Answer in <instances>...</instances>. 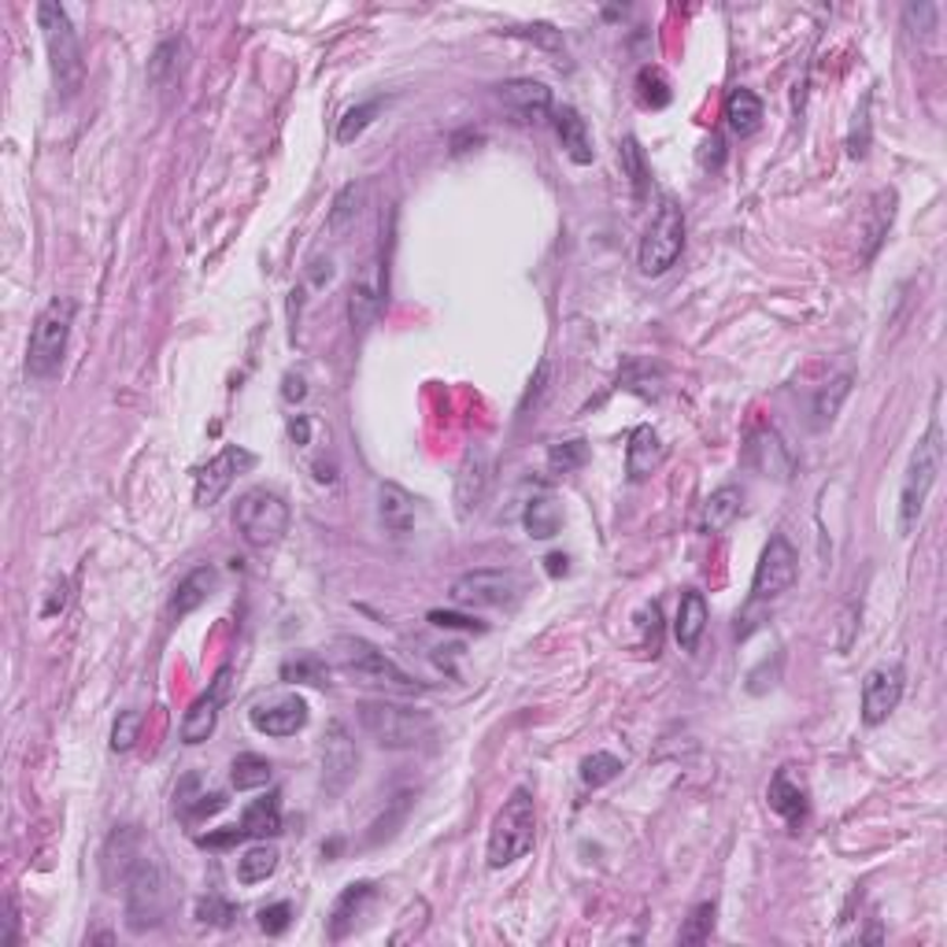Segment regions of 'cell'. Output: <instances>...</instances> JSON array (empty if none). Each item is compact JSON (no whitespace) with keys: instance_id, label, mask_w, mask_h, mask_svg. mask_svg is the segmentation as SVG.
Masks as SVG:
<instances>
[{"instance_id":"f546056e","label":"cell","mask_w":947,"mask_h":947,"mask_svg":"<svg viewBox=\"0 0 947 947\" xmlns=\"http://www.w3.org/2000/svg\"><path fill=\"white\" fill-rule=\"evenodd\" d=\"M726 123H729V130L740 134V138H751V134L759 130V123H763V101L740 85V90L729 93V101H726Z\"/></svg>"},{"instance_id":"6da1fadb","label":"cell","mask_w":947,"mask_h":947,"mask_svg":"<svg viewBox=\"0 0 947 947\" xmlns=\"http://www.w3.org/2000/svg\"><path fill=\"white\" fill-rule=\"evenodd\" d=\"M104 885L123 892L126 925L134 933H149L163 925L171 911V874L163 852L138 825H119L104 844Z\"/></svg>"},{"instance_id":"5bb4252c","label":"cell","mask_w":947,"mask_h":947,"mask_svg":"<svg viewBox=\"0 0 947 947\" xmlns=\"http://www.w3.org/2000/svg\"><path fill=\"white\" fill-rule=\"evenodd\" d=\"M903 700V667L881 662L863 681V726H881Z\"/></svg>"},{"instance_id":"f5cc1de1","label":"cell","mask_w":947,"mask_h":947,"mask_svg":"<svg viewBox=\"0 0 947 947\" xmlns=\"http://www.w3.org/2000/svg\"><path fill=\"white\" fill-rule=\"evenodd\" d=\"M700 163L703 168H711V163H721V138H711V141H703V152H700Z\"/></svg>"},{"instance_id":"52a82bcc","label":"cell","mask_w":947,"mask_h":947,"mask_svg":"<svg viewBox=\"0 0 947 947\" xmlns=\"http://www.w3.org/2000/svg\"><path fill=\"white\" fill-rule=\"evenodd\" d=\"M533 841H536L533 793H530V788H515V793L504 799V807L496 810V818H493L485 858H489L493 870H504V866L519 863V858L533 847Z\"/></svg>"},{"instance_id":"44dd1931","label":"cell","mask_w":947,"mask_h":947,"mask_svg":"<svg viewBox=\"0 0 947 947\" xmlns=\"http://www.w3.org/2000/svg\"><path fill=\"white\" fill-rule=\"evenodd\" d=\"M215 585H219V574H215V566H193L185 578L174 585V597H171V619H185V614H193L197 608H204L208 603V597L215 592Z\"/></svg>"},{"instance_id":"c3c4849f","label":"cell","mask_w":947,"mask_h":947,"mask_svg":"<svg viewBox=\"0 0 947 947\" xmlns=\"http://www.w3.org/2000/svg\"><path fill=\"white\" fill-rule=\"evenodd\" d=\"M936 4H906V19H911V23L917 26L922 23V34H933L936 31Z\"/></svg>"},{"instance_id":"83f0119b","label":"cell","mask_w":947,"mask_h":947,"mask_svg":"<svg viewBox=\"0 0 947 947\" xmlns=\"http://www.w3.org/2000/svg\"><path fill=\"white\" fill-rule=\"evenodd\" d=\"M378 311H382V281H378V275H367L359 278L356 286L348 289V322L351 330H363L370 326V322L378 319Z\"/></svg>"},{"instance_id":"277c9868","label":"cell","mask_w":947,"mask_h":947,"mask_svg":"<svg viewBox=\"0 0 947 947\" xmlns=\"http://www.w3.org/2000/svg\"><path fill=\"white\" fill-rule=\"evenodd\" d=\"M334 662L340 673H348L356 685L382 689V692H400V696H412L423 692V685L407 670H400L382 648H374L363 637H337L334 640Z\"/></svg>"},{"instance_id":"e0dca14e","label":"cell","mask_w":947,"mask_h":947,"mask_svg":"<svg viewBox=\"0 0 947 947\" xmlns=\"http://www.w3.org/2000/svg\"><path fill=\"white\" fill-rule=\"evenodd\" d=\"M748 463L755 466L759 474L777 477V482H788L793 477V452L785 448V441L774 434V429H755L748 437Z\"/></svg>"},{"instance_id":"7c38bea8","label":"cell","mask_w":947,"mask_h":947,"mask_svg":"<svg viewBox=\"0 0 947 947\" xmlns=\"http://www.w3.org/2000/svg\"><path fill=\"white\" fill-rule=\"evenodd\" d=\"M256 466V455L249 448H238V444H227L219 455L208 459V463L197 471V485H193V500L197 507H211L222 500V493L238 482V474H245Z\"/></svg>"},{"instance_id":"f35d334b","label":"cell","mask_w":947,"mask_h":947,"mask_svg":"<svg viewBox=\"0 0 947 947\" xmlns=\"http://www.w3.org/2000/svg\"><path fill=\"white\" fill-rule=\"evenodd\" d=\"M589 463V444L585 441H559L548 448V471L552 474H574Z\"/></svg>"},{"instance_id":"11a10c76","label":"cell","mask_w":947,"mask_h":947,"mask_svg":"<svg viewBox=\"0 0 947 947\" xmlns=\"http://www.w3.org/2000/svg\"><path fill=\"white\" fill-rule=\"evenodd\" d=\"M308 429H311V426H308V418H297V423L289 426L292 441H297V444H308Z\"/></svg>"},{"instance_id":"ac0fdd59","label":"cell","mask_w":947,"mask_h":947,"mask_svg":"<svg viewBox=\"0 0 947 947\" xmlns=\"http://www.w3.org/2000/svg\"><path fill=\"white\" fill-rule=\"evenodd\" d=\"M222 689H227V670L219 673V681L211 685V692H204L189 703L182 718V740L185 744H204L215 734V721H219V707H222Z\"/></svg>"},{"instance_id":"5b68a950","label":"cell","mask_w":947,"mask_h":947,"mask_svg":"<svg viewBox=\"0 0 947 947\" xmlns=\"http://www.w3.org/2000/svg\"><path fill=\"white\" fill-rule=\"evenodd\" d=\"M940 466H944V429H940V418L933 415L925 437L911 452V463H906V474L900 485V533L903 536H911L914 526L922 522L925 500H929Z\"/></svg>"},{"instance_id":"484cf974","label":"cell","mask_w":947,"mask_h":947,"mask_svg":"<svg viewBox=\"0 0 947 947\" xmlns=\"http://www.w3.org/2000/svg\"><path fill=\"white\" fill-rule=\"evenodd\" d=\"M500 96L507 107H515L526 119H541V115L552 112V90L544 82H533V78H511V82L500 85Z\"/></svg>"},{"instance_id":"ba28073f","label":"cell","mask_w":947,"mask_h":947,"mask_svg":"<svg viewBox=\"0 0 947 947\" xmlns=\"http://www.w3.org/2000/svg\"><path fill=\"white\" fill-rule=\"evenodd\" d=\"M681 249H685V211L678 208L673 197H662L656 215H651V227L644 230L637 267L644 278H659L678 263Z\"/></svg>"},{"instance_id":"7a4b0ae2","label":"cell","mask_w":947,"mask_h":947,"mask_svg":"<svg viewBox=\"0 0 947 947\" xmlns=\"http://www.w3.org/2000/svg\"><path fill=\"white\" fill-rule=\"evenodd\" d=\"M356 718H359V729H363L378 748H389V751L418 748L434 734V718H429L426 711L407 707V703H393V700H359Z\"/></svg>"},{"instance_id":"8d00e7d4","label":"cell","mask_w":947,"mask_h":947,"mask_svg":"<svg viewBox=\"0 0 947 947\" xmlns=\"http://www.w3.org/2000/svg\"><path fill=\"white\" fill-rule=\"evenodd\" d=\"M378 112H382V96H374V101H363V104L348 107V112L340 115V123H337V141H340V145H351V141L359 138V134L367 130L370 123H374Z\"/></svg>"},{"instance_id":"7dc6e473","label":"cell","mask_w":947,"mask_h":947,"mask_svg":"<svg viewBox=\"0 0 947 947\" xmlns=\"http://www.w3.org/2000/svg\"><path fill=\"white\" fill-rule=\"evenodd\" d=\"M429 622L437 630H471V633H485V626L477 619H466V614H455V611H429Z\"/></svg>"},{"instance_id":"f6af8a7d","label":"cell","mask_w":947,"mask_h":947,"mask_svg":"<svg viewBox=\"0 0 947 947\" xmlns=\"http://www.w3.org/2000/svg\"><path fill=\"white\" fill-rule=\"evenodd\" d=\"M507 34H515V37H526V42H533V45L548 48V53H563V34L555 31V26H548V23L515 26V31H507Z\"/></svg>"},{"instance_id":"4dcf8cb0","label":"cell","mask_w":947,"mask_h":947,"mask_svg":"<svg viewBox=\"0 0 947 947\" xmlns=\"http://www.w3.org/2000/svg\"><path fill=\"white\" fill-rule=\"evenodd\" d=\"M241 829H245L249 836H263V841L281 833V796L267 793V796L252 799L245 807V818H241Z\"/></svg>"},{"instance_id":"f907efd6","label":"cell","mask_w":947,"mask_h":947,"mask_svg":"<svg viewBox=\"0 0 947 947\" xmlns=\"http://www.w3.org/2000/svg\"><path fill=\"white\" fill-rule=\"evenodd\" d=\"M281 673H286V678H292V673H297V678H311V685H322V670L315 667V662H297V667L289 662V667L281 670Z\"/></svg>"},{"instance_id":"9f6ffc18","label":"cell","mask_w":947,"mask_h":947,"mask_svg":"<svg viewBox=\"0 0 947 947\" xmlns=\"http://www.w3.org/2000/svg\"><path fill=\"white\" fill-rule=\"evenodd\" d=\"M544 563H548L552 574H566V555H548Z\"/></svg>"},{"instance_id":"bcb514c9","label":"cell","mask_w":947,"mask_h":947,"mask_svg":"<svg viewBox=\"0 0 947 947\" xmlns=\"http://www.w3.org/2000/svg\"><path fill=\"white\" fill-rule=\"evenodd\" d=\"M289 922H292V906L289 903H270V906H263V911H259V929L267 936H281L289 929Z\"/></svg>"},{"instance_id":"30bf717a","label":"cell","mask_w":947,"mask_h":947,"mask_svg":"<svg viewBox=\"0 0 947 947\" xmlns=\"http://www.w3.org/2000/svg\"><path fill=\"white\" fill-rule=\"evenodd\" d=\"M796 574H799L796 548L788 544L785 533H774L766 541L763 555H759V563H755V578H751V603L777 600L781 592H788L796 585Z\"/></svg>"},{"instance_id":"d6986e66","label":"cell","mask_w":947,"mask_h":947,"mask_svg":"<svg viewBox=\"0 0 947 947\" xmlns=\"http://www.w3.org/2000/svg\"><path fill=\"white\" fill-rule=\"evenodd\" d=\"M766 804H770V810H774L777 818H785L793 829H799L807 822V788H804V781L793 777V770H788V766H781L774 774V781H770Z\"/></svg>"},{"instance_id":"2e32d148","label":"cell","mask_w":947,"mask_h":947,"mask_svg":"<svg viewBox=\"0 0 947 947\" xmlns=\"http://www.w3.org/2000/svg\"><path fill=\"white\" fill-rule=\"evenodd\" d=\"M249 718H252V726L267 737H292L308 726V703L304 696L289 692V696H278L270 703H256Z\"/></svg>"},{"instance_id":"8992f818","label":"cell","mask_w":947,"mask_h":947,"mask_svg":"<svg viewBox=\"0 0 947 947\" xmlns=\"http://www.w3.org/2000/svg\"><path fill=\"white\" fill-rule=\"evenodd\" d=\"M74 300L71 297H53L42 308V315L34 319L31 330V345H26V374L34 382H48V378L60 374L63 367V351L67 340H71V326H74Z\"/></svg>"},{"instance_id":"ee69618b","label":"cell","mask_w":947,"mask_h":947,"mask_svg":"<svg viewBox=\"0 0 947 947\" xmlns=\"http://www.w3.org/2000/svg\"><path fill=\"white\" fill-rule=\"evenodd\" d=\"M141 721H145L141 711H123L112 726V751H130L134 740L141 734Z\"/></svg>"},{"instance_id":"1f68e13d","label":"cell","mask_w":947,"mask_h":947,"mask_svg":"<svg viewBox=\"0 0 947 947\" xmlns=\"http://www.w3.org/2000/svg\"><path fill=\"white\" fill-rule=\"evenodd\" d=\"M174 807H178L189 822H197V818H208L215 810L227 807V799H222V793H200V777H185L178 785V793H174Z\"/></svg>"},{"instance_id":"b9f144b4","label":"cell","mask_w":947,"mask_h":947,"mask_svg":"<svg viewBox=\"0 0 947 947\" xmlns=\"http://www.w3.org/2000/svg\"><path fill=\"white\" fill-rule=\"evenodd\" d=\"M711 933H715V903H700L696 911L685 917L678 940L681 944H707Z\"/></svg>"},{"instance_id":"d4e9b609","label":"cell","mask_w":947,"mask_h":947,"mask_svg":"<svg viewBox=\"0 0 947 947\" xmlns=\"http://www.w3.org/2000/svg\"><path fill=\"white\" fill-rule=\"evenodd\" d=\"M662 455H667V448H662L656 429H651V426L633 429L630 444H626V474H630V482H644V477H648L662 463Z\"/></svg>"},{"instance_id":"f1b7e54d","label":"cell","mask_w":947,"mask_h":947,"mask_svg":"<svg viewBox=\"0 0 947 947\" xmlns=\"http://www.w3.org/2000/svg\"><path fill=\"white\" fill-rule=\"evenodd\" d=\"M740 507H744V493L737 485H721L707 496V507H703V530L707 533H721L737 522Z\"/></svg>"},{"instance_id":"74e56055","label":"cell","mask_w":947,"mask_h":947,"mask_svg":"<svg viewBox=\"0 0 947 947\" xmlns=\"http://www.w3.org/2000/svg\"><path fill=\"white\" fill-rule=\"evenodd\" d=\"M622 774V759L611 755V751H592V755L581 759V781L589 788H600V785H611L614 777Z\"/></svg>"},{"instance_id":"60d3db41","label":"cell","mask_w":947,"mask_h":947,"mask_svg":"<svg viewBox=\"0 0 947 947\" xmlns=\"http://www.w3.org/2000/svg\"><path fill=\"white\" fill-rule=\"evenodd\" d=\"M622 171H626V178L633 185V197L644 200V189H648V163H644V152H640L637 138L622 141Z\"/></svg>"},{"instance_id":"603a6c76","label":"cell","mask_w":947,"mask_h":947,"mask_svg":"<svg viewBox=\"0 0 947 947\" xmlns=\"http://www.w3.org/2000/svg\"><path fill=\"white\" fill-rule=\"evenodd\" d=\"M418 519L415 496L400 485H378V522L385 526L389 533H412Z\"/></svg>"},{"instance_id":"681fc988","label":"cell","mask_w":947,"mask_h":947,"mask_svg":"<svg viewBox=\"0 0 947 947\" xmlns=\"http://www.w3.org/2000/svg\"><path fill=\"white\" fill-rule=\"evenodd\" d=\"M245 836H249V833L238 825V829H227V833H208V836H200V844H204V847H233V844L245 841Z\"/></svg>"},{"instance_id":"db71d44e","label":"cell","mask_w":947,"mask_h":947,"mask_svg":"<svg viewBox=\"0 0 947 947\" xmlns=\"http://www.w3.org/2000/svg\"><path fill=\"white\" fill-rule=\"evenodd\" d=\"M304 378H297V374H286V389H281V396L286 400H304Z\"/></svg>"},{"instance_id":"4fadbf2b","label":"cell","mask_w":947,"mask_h":947,"mask_svg":"<svg viewBox=\"0 0 947 947\" xmlns=\"http://www.w3.org/2000/svg\"><path fill=\"white\" fill-rule=\"evenodd\" d=\"M356 770H359L356 740H351L345 721L334 718L326 726V734H322V788L330 796H340L356 781Z\"/></svg>"},{"instance_id":"8fae6325","label":"cell","mask_w":947,"mask_h":947,"mask_svg":"<svg viewBox=\"0 0 947 947\" xmlns=\"http://www.w3.org/2000/svg\"><path fill=\"white\" fill-rule=\"evenodd\" d=\"M522 592L519 574L511 570H471L452 585L459 608H511Z\"/></svg>"},{"instance_id":"e575fe53","label":"cell","mask_w":947,"mask_h":947,"mask_svg":"<svg viewBox=\"0 0 947 947\" xmlns=\"http://www.w3.org/2000/svg\"><path fill=\"white\" fill-rule=\"evenodd\" d=\"M847 393H852V374H841V378H833L825 389H818L815 407H810V415H815V429H825L836 415H841Z\"/></svg>"},{"instance_id":"3957f363","label":"cell","mask_w":947,"mask_h":947,"mask_svg":"<svg viewBox=\"0 0 947 947\" xmlns=\"http://www.w3.org/2000/svg\"><path fill=\"white\" fill-rule=\"evenodd\" d=\"M37 26H42V34H45L56 93H60L63 101H71V96L82 90V78H85L82 42H78V31L71 26V15H67V8L53 4V0H42V4H37Z\"/></svg>"},{"instance_id":"836d02e7","label":"cell","mask_w":947,"mask_h":947,"mask_svg":"<svg viewBox=\"0 0 947 947\" xmlns=\"http://www.w3.org/2000/svg\"><path fill=\"white\" fill-rule=\"evenodd\" d=\"M278 847L275 844H252L245 855L238 858V881L241 885H259L278 870Z\"/></svg>"},{"instance_id":"d590c367","label":"cell","mask_w":947,"mask_h":947,"mask_svg":"<svg viewBox=\"0 0 947 947\" xmlns=\"http://www.w3.org/2000/svg\"><path fill=\"white\" fill-rule=\"evenodd\" d=\"M270 774H275V770H270V763L263 755H238L233 759V774H230V781H233V788H238V793H252V788H263L270 781Z\"/></svg>"},{"instance_id":"9a60e30c","label":"cell","mask_w":947,"mask_h":947,"mask_svg":"<svg viewBox=\"0 0 947 947\" xmlns=\"http://www.w3.org/2000/svg\"><path fill=\"white\" fill-rule=\"evenodd\" d=\"M485 493H489V455L485 448H466L463 463L455 471V515L459 519H471L482 507Z\"/></svg>"},{"instance_id":"d6a6232c","label":"cell","mask_w":947,"mask_h":947,"mask_svg":"<svg viewBox=\"0 0 947 947\" xmlns=\"http://www.w3.org/2000/svg\"><path fill=\"white\" fill-rule=\"evenodd\" d=\"M526 530H530V536H536V541H548V536H555L563 530V507L552 500V496H536V500L526 504V515H522Z\"/></svg>"},{"instance_id":"cb8c5ba5","label":"cell","mask_w":947,"mask_h":947,"mask_svg":"<svg viewBox=\"0 0 947 947\" xmlns=\"http://www.w3.org/2000/svg\"><path fill=\"white\" fill-rule=\"evenodd\" d=\"M185 60H189V45L185 37H168V42L155 45L152 60H149V82L155 90H174L185 74Z\"/></svg>"},{"instance_id":"ffe728a7","label":"cell","mask_w":947,"mask_h":947,"mask_svg":"<svg viewBox=\"0 0 947 947\" xmlns=\"http://www.w3.org/2000/svg\"><path fill=\"white\" fill-rule=\"evenodd\" d=\"M370 900H374V885L370 881H351L340 888V896L330 906V940H345L356 929L359 917H363Z\"/></svg>"},{"instance_id":"7402d4cb","label":"cell","mask_w":947,"mask_h":947,"mask_svg":"<svg viewBox=\"0 0 947 947\" xmlns=\"http://www.w3.org/2000/svg\"><path fill=\"white\" fill-rule=\"evenodd\" d=\"M555 134H559L563 141V152L570 155L578 168H585V163H592V155H597V149H592V134H589V123L578 115V107L563 104L555 107Z\"/></svg>"},{"instance_id":"816d5d0a","label":"cell","mask_w":947,"mask_h":947,"mask_svg":"<svg viewBox=\"0 0 947 947\" xmlns=\"http://www.w3.org/2000/svg\"><path fill=\"white\" fill-rule=\"evenodd\" d=\"M15 922H19V917H15V903L8 900V903H4V936H0V944H4V947L15 944Z\"/></svg>"},{"instance_id":"4316f807","label":"cell","mask_w":947,"mask_h":947,"mask_svg":"<svg viewBox=\"0 0 947 947\" xmlns=\"http://www.w3.org/2000/svg\"><path fill=\"white\" fill-rule=\"evenodd\" d=\"M703 630H707V600H703V592L689 589L685 597H681L678 622H673V637H678V644L685 651H696Z\"/></svg>"},{"instance_id":"9c48e42d","label":"cell","mask_w":947,"mask_h":947,"mask_svg":"<svg viewBox=\"0 0 947 947\" xmlns=\"http://www.w3.org/2000/svg\"><path fill=\"white\" fill-rule=\"evenodd\" d=\"M233 526L249 548H275L289 530V504L270 489H249L233 504Z\"/></svg>"},{"instance_id":"ab89813d","label":"cell","mask_w":947,"mask_h":947,"mask_svg":"<svg viewBox=\"0 0 947 947\" xmlns=\"http://www.w3.org/2000/svg\"><path fill=\"white\" fill-rule=\"evenodd\" d=\"M359 204H363V182H348L345 189L337 193V200H334V208H330V219H326V227L330 230H345L351 219H356V211H359Z\"/></svg>"},{"instance_id":"7bdbcfd3","label":"cell","mask_w":947,"mask_h":947,"mask_svg":"<svg viewBox=\"0 0 947 947\" xmlns=\"http://www.w3.org/2000/svg\"><path fill=\"white\" fill-rule=\"evenodd\" d=\"M233 917H238V911H233V903L222 900V896H204L197 903V922L215 925V929H227Z\"/></svg>"}]
</instances>
